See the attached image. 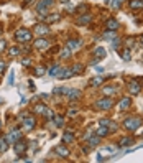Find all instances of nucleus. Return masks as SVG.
<instances>
[{"label":"nucleus","mask_w":143,"mask_h":163,"mask_svg":"<svg viewBox=\"0 0 143 163\" xmlns=\"http://www.w3.org/2000/svg\"><path fill=\"white\" fill-rule=\"evenodd\" d=\"M141 117H127L125 119V122H123V127L127 128V130H137L138 127L141 125Z\"/></svg>","instance_id":"obj_1"},{"label":"nucleus","mask_w":143,"mask_h":163,"mask_svg":"<svg viewBox=\"0 0 143 163\" xmlns=\"http://www.w3.org/2000/svg\"><path fill=\"white\" fill-rule=\"evenodd\" d=\"M15 40L18 43H28L31 40V31L26 30V28H18L15 31Z\"/></svg>","instance_id":"obj_2"},{"label":"nucleus","mask_w":143,"mask_h":163,"mask_svg":"<svg viewBox=\"0 0 143 163\" xmlns=\"http://www.w3.org/2000/svg\"><path fill=\"white\" fill-rule=\"evenodd\" d=\"M112 105H113V102L110 97H102L95 102V109H99V111H109Z\"/></svg>","instance_id":"obj_3"},{"label":"nucleus","mask_w":143,"mask_h":163,"mask_svg":"<svg viewBox=\"0 0 143 163\" xmlns=\"http://www.w3.org/2000/svg\"><path fill=\"white\" fill-rule=\"evenodd\" d=\"M20 138H22V132L15 128V130H12V132L7 135V142H8V143H15V142L20 140Z\"/></svg>","instance_id":"obj_4"},{"label":"nucleus","mask_w":143,"mask_h":163,"mask_svg":"<svg viewBox=\"0 0 143 163\" xmlns=\"http://www.w3.org/2000/svg\"><path fill=\"white\" fill-rule=\"evenodd\" d=\"M35 124H36L35 117H26L25 120H23V128H25L26 132H30V130L35 128Z\"/></svg>","instance_id":"obj_5"},{"label":"nucleus","mask_w":143,"mask_h":163,"mask_svg":"<svg viewBox=\"0 0 143 163\" xmlns=\"http://www.w3.org/2000/svg\"><path fill=\"white\" fill-rule=\"evenodd\" d=\"M140 91H141V86H140V83H138V81H132V83L128 84V92H130V94L135 96V94L140 92Z\"/></svg>","instance_id":"obj_6"},{"label":"nucleus","mask_w":143,"mask_h":163,"mask_svg":"<svg viewBox=\"0 0 143 163\" xmlns=\"http://www.w3.org/2000/svg\"><path fill=\"white\" fill-rule=\"evenodd\" d=\"M54 3V0H40V3L36 5V10L41 12V10H48V7H51Z\"/></svg>","instance_id":"obj_7"},{"label":"nucleus","mask_w":143,"mask_h":163,"mask_svg":"<svg viewBox=\"0 0 143 163\" xmlns=\"http://www.w3.org/2000/svg\"><path fill=\"white\" fill-rule=\"evenodd\" d=\"M48 45H50L48 40H45V38H38V40L33 43V48H35V50H45V48H48Z\"/></svg>","instance_id":"obj_8"},{"label":"nucleus","mask_w":143,"mask_h":163,"mask_svg":"<svg viewBox=\"0 0 143 163\" xmlns=\"http://www.w3.org/2000/svg\"><path fill=\"white\" fill-rule=\"evenodd\" d=\"M90 22H92V17H90L89 13H82V15H81V17L77 18V22H76V23L82 26V25H89Z\"/></svg>","instance_id":"obj_9"},{"label":"nucleus","mask_w":143,"mask_h":163,"mask_svg":"<svg viewBox=\"0 0 143 163\" xmlns=\"http://www.w3.org/2000/svg\"><path fill=\"white\" fill-rule=\"evenodd\" d=\"M13 148H15V152L18 153V155H22L23 152H26V143H23L22 140H18L13 143Z\"/></svg>","instance_id":"obj_10"},{"label":"nucleus","mask_w":143,"mask_h":163,"mask_svg":"<svg viewBox=\"0 0 143 163\" xmlns=\"http://www.w3.org/2000/svg\"><path fill=\"white\" fill-rule=\"evenodd\" d=\"M54 152H56V155H59L61 158H66V157H69V150L66 147H63V145H58L54 148Z\"/></svg>","instance_id":"obj_11"},{"label":"nucleus","mask_w":143,"mask_h":163,"mask_svg":"<svg viewBox=\"0 0 143 163\" xmlns=\"http://www.w3.org/2000/svg\"><path fill=\"white\" fill-rule=\"evenodd\" d=\"M130 105H132V99L130 97H123L120 102H118V109H120V111H127Z\"/></svg>","instance_id":"obj_12"},{"label":"nucleus","mask_w":143,"mask_h":163,"mask_svg":"<svg viewBox=\"0 0 143 163\" xmlns=\"http://www.w3.org/2000/svg\"><path fill=\"white\" fill-rule=\"evenodd\" d=\"M105 28H107V30H112V31H115L117 28H118V22L115 20V18H109V20L105 22Z\"/></svg>","instance_id":"obj_13"},{"label":"nucleus","mask_w":143,"mask_h":163,"mask_svg":"<svg viewBox=\"0 0 143 163\" xmlns=\"http://www.w3.org/2000/svg\"><path fill=\"white\" fill-rule=\"evenodd\" d=\"M81 45H82V41H81V40H68V43H66V46H68L71 51L77 50Z\"/></svg>","instance_id":"obj_14"},{"label":"nucleus","mask_w":143,"mask_h":163,"mask_svg":"<svg viewBox=\"0 0 143 163\" xmlns=\"http://www.w3.org/2000/svg\"><path fill=\"white\" fill-rule=\"evenodd\" d=\"M94 56H95V59H97V61H101V59H104L107 56V51L104 50V48H97V50L94 51Z\"/></svg>","instance_id":"obj_15"},{"label":"nucleus","mask_w":143,"mask_h":163,"mask_svg":"<svg viewBox=\"0 0 143 163\" xmlns=\"http://www.w3.org/2000/svg\"><path fill=\"white\" fill-rule=\"evenodd\" d=\"M35 33H38V35H48V33H50V28H48L46 25H36Z\"/></svg>","instance_id":"obj_16"},{"label":"nucleus","mask_w":143,"mask_h":163,"mask_svg":"<svg viewBox=\"0 0 143 163\" xmlns=\"http://www.w3.org/2000/svg\"><path fill=\"white\" fill-rule=\"evenodd\" d=\"M74 73H73V69H66V71H61V73H58V78L59 79H69V78H73Z\"/></svg>","instance_id":"obj_17"},{"label":"nucleus","mask_w":143,"mask_h":163,"mask_svg":"<svg viewBox=\"0 0 143 163\" xmlns=\"http://www.w3.org/2000/svg\"><path fill=\"white\" fill-rule=\"evenodd\" d=\"M8 145L10 143L7 142V137H0V153H5L8 150Z\"/></svg>","instance_id":"obj_18"},{"label":"nucleus","mask_w":143,"mask_h":163,"mask_svg":"<svg viewBox=\"0 0 143 163\" xmlns=\"http://www.w3.org/2000/svg\"><path fill=\"white\" fill-rule=\"evenodd\" d=\"M120 56H122V59L130 61V59H132V51L128 50V48H123V50L120 51Z\"/></svg>","instance_id":"obj_19"},{"label":"nucleus","mask_w":143,"mask_h":163,"mask_svg":"<svg viewBox=\"0 0 143 163\" xmlns=\"http://www.w3.org/2000/svg\"><path fill=\"white\" fill-rule=\"evenodd\" d=\"M99 143H101V137H99V135H94V137L89 138L87 145H89V147H97Z\"/></svg>","instance_id":"obj_20"},{"label":"nucleus","mask_w":143,"mask_h":163,"mask_svg":"<svg viewBox=\"0 0 143 163\" xmlns=\"http://www.w3.org/2000/svg\"><path fill=\"white\" fill-rule=\"evenodd\" d=\"M59 18H61V17L58 15V13H53V15H46V17H45V22H46V23H53V22H58Z\"/></svg>","instance_id":"obj_21"},{"label":"nucleus","mask_w":143,"mask_h":163,"mask_svg":"<svg viewBox=\"0 0 143 163\" xmlns=\"http://www.w3.org/2000/svg\"><path fill=\"white\" fill-rule=\"evenodd\" d=\"M79 96H81V92H79L77 89H69V92H68V97H69L71 100H76Z\"/></svg>","instance_id":"obj_22"},{"label":"nucleus","mask_w":143,"mask_h":163,"mask_svg":"<svg viewBox=\"0 0 143 163\" xmlns=\"http://www.w3.org/2000/svg\"><path fill=\"white\" fill-rule=\"evenodd\" d=\"M132 143H133V138L132 137H125V138H122V140H120L118 145H120V147H130Z\"/></svg>","instance_id":"obj_23"},{"label":"nucleus","mask_w":143,"mask_h":163,"mask_svg":"<svg viewBox=\"0 0 143 163\" xmlns=\"http://www.w3.org/2000/svg\"><path fill=\"white\" fill-rule=\"evenodd\" d=\"M95 135H99V137H104V135H109V128L107 127H99L97 130H95Z\"/></svg>","instance_id":"obj_24"},{"label":"nucleus","mask_w":143,"mask_h":163,"mask_svg":"<svg viewBox=\"0 0 143 163\" xmlns=\"http://www.w3.org/2000/svg\"><path fill=\"white\" fill-rule=\"evenodd\" d=\"M104 81H105V78H102V76H97V78L90 79V86H101Z\"/></svg>","instance_id":"obj_25"},{"label":"nucleus","mask_w":143,"mask_h":163,"mask_svg":"<svg viewBox=\"0 0 143 163\" xmlns=\"http://www.w3.org/2000/svg\"><path fill=\"white\" fill-rule=\"evenodd\" d=\"M71 69H73V73H74V76H76V74H79V73H82V71H84V64L77 63V64H74Z\"/></svg>","instance_id":"obj_26"},{"label":"nucleus","mask_w":143,"mask_h":163,"mask_svg":"<svg viewBox=\"0 0 143 163\" xmlns=\"http://www.w3.org/2000/svg\"><path fill=\"white\" fill-rule=\"evenodd\" d=\"M102 92H104V96H112V94H115V88H112V86H107V88H104L102 89Z\"/></svg>","instance_id":"obj_27"},{"label":"nucleus","mask_w":143,"mask_h":163,"mask_svg":"<svg viewBox=\"0 0 143 163\" xmlns=\"http://www.w3.org/2000/svg\"><path fill=\"white\" fill-rule=\"evenodd\" d=\"M130 8H143V0H132Z\"/></svg>","instance_id":"obj_28"},{"label":"nucleus","mask_w":143,"mask_h":163,"mask_svg":"<svg viewBox=\"0 0 143 163\" xmlns=\"http://www.w3.org/2000/svg\"><path fill=\"white\" fill-rule=\"evenodd\" d=\"M87 10H89V5H87V3H81V5H79L77 8H76V12L81 13V15H82V13H85Z\"/></svg>","instance_id":"obj_29"},{"label":"nucleus","mask_w":143,"mask_h":163,"mask_svg":"<svg viewBox=\"0 0 143 163\" xmlns=\"http://www.w3.org/2000/svg\"><path fill=\"white\" fill-rule=\"evenodd\" d=\"M45 109H46V105H45V104H36V105H35V112H36V114H40V116H43Z\"/></svg>","instance_id":"obj_30"},{"label":"nucleus","mask_w":143,"mask_h":163,"mask_svg":"<svg viewBox=\"0 0 143 163\" xmlns=\"http://www.w3.org/2000/svg\"><path fill=\"white\" fill-rule=\"evenodd\" d=\"M113 38H115V33H113L112 30H109L107 33H104V40H107V41H112Z\"/></svg>","instance_id":"obj_31"},{"label":"nucleus","mask_w":143,"mask_h":163,"mask_svg":"<svg viewBox=\"0 0 143 163\" xmlns=\"http://www.w3.org/2000/svg\"><path fill=\"white\" fill-rule=\"evenodd\" d=\"M8 55H10L12 58H15V56H18V55H20V50H18L17 46H12L10 50H8Z\"/></svg>","instance_id":"obj_32"},{"label":"nucleus","mask_w":143,"mask_h":163,"mask_svg":"<svg viewBox=\"0 0 143 163\" xmlns=\"http://www.w3.org/2000/svg\"><path fill=\"white\" fill-rule=\"evenodd\" d=\"M48 73H50V76H53V78H54V76H58V73H59V66H58V64H54L53 68L48 71Z\"/></svg>","instance_id":"obj_33"},{"label":"nucleus","mask_w":143,"mask_h":163,"mask_svg":"<svg viewBox=\"0 0 143 163\" xmlns=\"http://www.w3.org/2000/svg\"><path fill=\"white\" fill-rule=\"evenodd\" d=\"M63 140H64L66 143H73V142H74V135H73V133H64Z\"/></svg>","instance_id":"obj_34"},{"label":"nucleus","mask_w":143,"mask_h":163,"mask_svg":"<svg viewBox=\"0 0 143 163\" xmlns=\"http://www.w3.org/2000/svg\"><path fill=\"white\" fill-rule=\"evenodd\" d=\"M33 73H35V76H43L46 73V69L43 68V66H38V68H35V71H33Z\"/></svg>","instance_id":"obj_35"},{"label":"nucleus","mask_w":143,"mask_h":163,"mask_svg":"<svg viewBox=\"0 0 143 163\" xmlns=\"http://www.w3.org/2000/svg\"><path fill=\"white\" fill-rule=\"evenodd\" d=\"M43 116H45L46 119H50V120H51V119H54V112H53V111H50V109H45Z\"/></svg>","instance_id":"obj_36"},{"label":"nucleus","mask_w":143,"mask_h":163,"mask_svg":"<svg viewBox=\"0 0 143 163\" xmlns=\"http://www.w3.org/2000/svg\"><path fill=\"white\" fill-rule=\"evenodd\" d=\"M69 56H71V50H69V48L63 50V53H61V59H68Z\"/></svg>","instance_id":"obj_37"},{"label":"nucleus","mask_w":143,"mask_h":163,"mask_svg":"<svg viewBox=\"0 0 143 163\" xmlns=\"http://www.w3.org/2000/svg\"><path fill=\"white\" fill-rule=\"evenodd\" d=\"M122 3H123V0H112V7L113 8H120Z\"/></svg>","instance_id":"obj_38"},{"label":"nucleus","mask_w":143,"mask_h":163,"mask_svg":"<svg viewBox=\"0 0 143 163\" xmlns=\"http://www.w3.org/2000/svg\"><path fill=\"white\" fill-rule=\"evenodd\" d=\"M117 128H118L117 124H113V122L109 124V132H117Z\"/></svg>","instance_id":"obj_39"},{"label":"nucleus","mask_w":143,"mask_h":163,"mask_svg":"<svg viewBox=\"0 0 143 163\" xmlns=\"http://www.w3.org/2000/svg\"><path fill=\"white\" fill-rule=\"evenodd\" d=\"M99 124H101L102 127H107V128H109V124H110V120H109V119H101V122H99Z\"/></svg>","instance_id":"obj_40"},{"label":"nucleus","mask_w":143,"mask_h":163,"mask_svg":"<svg viewBox=\"0 0 143 163\" xmlns=\"http://www.w3.org/2000/svg\"><path fill=\"white\" fill-rule=\"evenodd\" d=\"M22 64H23V66H31V59H30V58H23V59H22Z\"/></svg>","instance_id":"obj_41"},{"label":"nucleus","mask_w":143,"mask_h":163,"mask_svg":"<svg viewBox=\"0 0 143 163\" xmlns=\"http://www.w3.org/2000/svg\"><path fill=\"white\" fill-rule=\"evenodd\" d=\"M113 150H115L113 147H107V148H102V153H112Z\"/></svg>","instance_id":"obj_42"},{"label":"nucleus","mask_w":143,"mask_h":163,"mask_svg":"<svg viewBox=\"0 0 143 163\" xmlns=\"http://www.w3.org/2000/svg\"><path fill=\"white\" fill-rule=\"evenodd\" d=\"M54 119H56V125H58V127L63 125V117H54Z\"/></svg>","instance_id":"obj_43"},{"label":"nucleus","mask_w":143,"mask_h":163,"mask_svg":"<svg viewBox=\"0 0 143 163\" xmlns=\"http://www.w3.org/2000/svg\"><path fill=\"white\" fill-rule=\"evenodd\" d=\"M5 48H7V43L3 41V40H0V51H3Z\"/></svg>","instance_id":"obj_44"},{"label":"nucleus","mask_w":143,"mask_h":163,"mask_svg":"<svg viewBox=\"0 0 143 163\" xmlns=\"http://www.w3.org/2000/svg\"><path fill=\"white\" fill-rule=\"evenodd\" d=\"M5 69H7V64L0 61V73H3V71H5Z\"/></svg>","instance_id":"obj_45"},{"label":"nucleus","mask_w":143,"mask_h":163,"mask_svg":"<svg viewBox=\"0 0 143 163\" xmlns=\"http://www.w3.org/2000/svg\"><path fill=\"white\" fill-rule=\"evenodd\" d=\"M112 45H113V48H117L118 45H120V40H115V41H113V43H112Z\"/></svg>","instance_id":"obj_46"},{"label":"nucleus","mask_w":143,"mask_h":163,"mask_svg":"<svg viewBox=\"0 0 143 163\" xmlns=\"http://www.w3.org/2000/svg\"><path fill=\"white\" fill-rule=\"evenodd\" d=\"M13 76H15V74H13V71H12V74H10V81H8L10 84H13V81H15V79H13Z\"/></svg>","instance_id":"obj_47"},{"label":"nucleus","mask_w":143,"mask_h":163,"mask_svg":"<svg viewBox=\"0 0 143 163\" xmlns=\"http://www.w3.org/2000/svg\"><path fill=\"white\" fill-rule=\"evenodd\" d=\"M76 114H77V111H74V109H73V111H69V116H76Z\"/></svg>","instance_id":"obj_48"},{"label":"nucleus","mask_w":143,"mask_h":163,"mask_svg":"<svg viewBox=\"0 0 143 163\" xmlns=\"http://www.w3.org/2000/svg\"><path fill=\"white\" fill-rule=\"evenodd\" d=\"M25 2H31V0H25Z\"/></svg>","instance_id":"obj_49"},{"label":"nucleus","mask_w":143,"mask_h":163,"mask_svg":"<svg viewBox=\"0 0 143 163\" xmlns=\"http://www.w3.org/2000/svg\"><path fill=\"white\" fill-rule=\"evenodd\" d=\"M141 43H143V36H141Z\"/></svg>","instance_id":"obj_50"},{"label":"nucleus","mask_w":143,"mask_h":163,"mask_svg":"<svg viewBox=\"0 0 143 163\" xmlns=\"http://www.w3.org/2000/svg\"><path fill=\"white\" fill-rule=\"evenodd\" d=\"M0 127H2V122H0Z\"/></svg>","instance_id":"obj_51"}]
</instances>
